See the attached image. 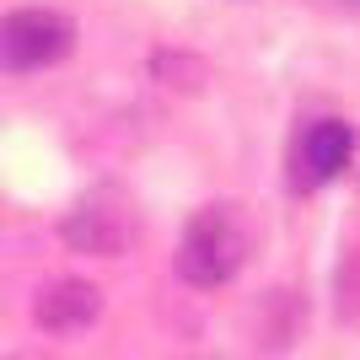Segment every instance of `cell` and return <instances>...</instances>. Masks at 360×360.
I'll list each match as a JSON object with an SVG mask.
<instances>
[{"label":"cell","instance_id":"1","mask_svg":"<svg viewBox=\"0 0 360 360\" xmlns=\"http://www.w3.org/2000/svg\"><path fill=\"white\" fill-rule=\"evenodd\" d=\"M248 253H253V221H248V205H237V199H215V205L194 210L188 226H183L178 274L188 280V285L210 290V285H226V280L248 264Z\"/></svg>","mask_w":360,"mask_h":360},{"label":"cell","instance_id":"2","mask_svg":"<svg viewBox=\"0 0 360 360\" xmlns=\"http://www.w3.org/2000/svg\"><path fill=\"white\" fill-rule=\"evenodd\" d=\"M135 231H140V215H135V199L124 183H97L70 205V215L60 221V237L70 242L75 253H91V258H119L135 248Z\"/></svg>","mask_w":360,"mask_h":360},{"label":"cell","instance_id":"3","mask_svg":"<svg viewBox=\"0 0 360 360\" xmlns=\"http://www.w3.org/2000/svg\"><path fill=\"white\" fill-rule=\"evenodd\" d=\"M75 49V27L60 11H11L0 16V70L27 75L49 70Z\"/></svg>","mask_w":360,"mask_h":360},{"label":"cell","instance_id":"4","mask_svg":"<svg viewBox=\"0 0 360 360\" xmlns=\"http://www.w3.org/2000/svg\"><path fill=\"white\" fill-rule=\"evenodd\" d=\"M345 162H349V129L339 119H312V124H301L296 146H290V183L307 194L317 183L339 178Z\"/></svg>","mask_w":360,"mask_h":360},{"label":"cell","instance_id":"5","mask_svg":"<svg viewBox=\"0 0 360 360\" xmlns=\"http://www.w3.org/2000/svg\"><path fill=\"white\" fill-rule=\"evenodd\" d=\"M97 312H103V296L86 280H49L32 301V317L44 333H81L97 323Z\"/></svg>","mask_w":360,"mask_h":360},{"label":"cell","instance_id":"6","mask_svg":"<svg viewBox=\"0 0 360 360\" xmlns=\"http://www.w3.org/2000/svg\"><path fill=\"white\" fill-rule=\"evenodd\" d=\"M16 360H38V355H16Z\"/></svg>","mask_w":360,"mask_h":360}]
</instances>
